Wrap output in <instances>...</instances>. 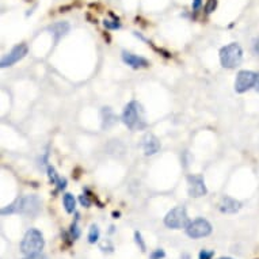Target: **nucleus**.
Segmentation results:
<instances>
[{"mask_svg": "<svg viewBox=\"0 0 259 259\" xmlns=\"http://www.w3.org/2000/svg\"><path fill=\"white\" fill-rule=\"evenodd\" d=\"M41 210V201L37 196H25L19 197L14 201L13 204L7 205L2 209V214L7 216V214H23V216L34 217L38 214Z\"/></svg>", "mask_w": 259, "mask_h": 259, "instance_id": "f257e3e1", "label": "nucleus"}, {"mask_svg": "<svg viewBox=\"0 0 259 259\" xmlns=\"http://www.w3.org/2000/svg\"><path fill=\"white\" fill-rule=\"evenodd\" d=\"M122 122L125 126L129 127L132 132L136 131H143L147 127V121H145L144 109L137 101H132L125 106L122 111Z\"/></svg>", "mask_w": 259, "mask_h": 259, "instance_id": "f03ea898", "label": "nucleus"}, {"mask_svg": "<svg viewBox=\"0 0 259 259\" xmlns=\"http://www.w3.org/2000/svg\"><path fill=\"white\" fill-rule=\"evenodd\" d=\"M44 246H45V240H44V235L41 234V231L30 228L23 236V240L21 243V251L25 255L37 254V252H41Z\"/></svg>", "mask_w": 259, "mask_h": 259, "instance_id": "7ed1b4c3", "label": "nucleus"}, {"mask_svg": "<svg viewBox=\"0 0 259 259\" xmlns=\"http://www.w3.org/2000/svg\"><path fill=\"white\" fill-rule=\"evenodd\" d=\"M243 60V51L240 45L232 42L230 45H225L220 51V63L224 68L232 69L240 65Z\"/></svg>", "mask_w": 259, "mask_h": 259, "instance_id": "20e7f679", "label": "nucleus"}, {"mask_svg": "<svg viewBox=\"0 0 259 259\" xmlns=\"http://www.w3.org/2000/svg\"><path fill=\"white\" fill-rule=\"evenodd\" d=\"M189 217L185 206H175L164 217V225L171 230H182L189 225Z\"/></svg>", "mask_w": 259, "mask_h": 259, "instance_id": "39448f33", "label": "nucleus"}, {"mask_svg": "<svg viewBox=\"0 0 259 259\" xmlns=\"http://www.w3.org/2000/svg\"><path fill=\"white\" fill-rule=\"evenodd\" d=\"M186 234L191 239L205 238L212 234V225L205 219H196L194 221L189 223L186 227Z\"/></svg>", "mask_w": 259, "mask_h": 259, "instance_id": "423d86ee", "label": "nucleus"}, {"mask_svg": "<svg viewBox=\"0 0 259 259\" xmlns=\"http://www.w3.org/2000/svg\"><path fill=\"white\" fill-rule=\"evenodd\" d=\"M256 73L252 71H240L235 80V91L238 94H243L248 90L254 89Z\"/></svg>", "mask_w": 259, "mask_h": 259, "instance_id": "0eeeda50", "label": "nucleus"}, {"mask_svg": "<svg viewBox=\"0 0 259 259\" xmlns=\"http://www.w3.org/2000/svg\"><path fill=\"white\" fill-rule=\"evenodd\" d=\"M187 182H189V196L193 198H200L208 193L202 175H189Z\"/></svg>", "mask_w": 259, "mask_h": 259, "instance_id": "6e6552de", "label": "nucleus"}, {"mask_svg": "<svg viewBox=\"0 0 259 259\" xmlns=\"http://www.w3.org/2000/svg\"><path fill=\"white\" fill-rule=\"evenodd\" d=\"M27 55V47L26 44H19L17 47H14L7 55L2 59V68H7L11 67L14 64H17L18 61H21L25 56Z\"/></svg>", "mask_w": 259, "mask_h": 259, "instance_id": "1a4fd4ad", "label": "nucleus"}, {"mask_svg": "<svg viewBox=\"0 0 259 259\" xmlns=\"http://www.w3.org/2000/svg\"><path fill=\"white\" fill-rule=\"evenodd\" d=\"M122 60L123 63L129 65L131 68L133 69H141V68H147L149 67V61L141 56H137L135 53H131V52L123 51L122 52Z\"/></svg>", "mask_w": 259, "mask_h": 259, "instance_id": "9d476101", "label": "nucleus"}, {"mask_svg": "<svg viewBox=\"0 0 259 259\" xmlns=\"http://www.w3.org/2000/svg\"><path fill=\"white\" fill-rule=\"evenodd\" d=\"M141 147L144 149V153L147 156H152L155 153H157L160 151V141L157 140V137L152 133H147L143 139V143H141Z\"/></svg>", "mask_w": 259, "mask_h": 259, "instance_id": "9b49d317", "label": "nucleus"}, {"mask_svg": "<svg viewBox=\"0 0 259 259\" xmlns=\"http://www.w3.org/2000/svg\"><path fill=\"white\" fill-rule=\"evenodd\" d=\"M219 209H220L221 213L234 214V213H238L242 209V202L230 196H224L221 198L220 204H219Z\"/></svg>", "mask_w": 259, "mask_h": 259, "instance_id": "f8f14e48", "label": "nucleus"}, {"mask_svg": "<svg viewBox=\"0 0 259 259\" xmlns=\"http://www.w3.org/2000/svg\"><path fill=\"white\" fill-rule=\"evenodd\" d=\"M47 171L48 177H49V181H51L52 185H55L56 186V191H63L64 189L67 187V179L61 178V177L57 174V171L55 170V167L53 166H48Z\"/></svg>", "mask_w": 259, "mask_h": 259, "instance_id": "ddd939ff", "label": "nucleus"}, {"mask_svg": "<svg viewBox=\"0 0 259 259\" xmlns=\"http://www.w3.org/2000/svg\"><path fill=\"white\" fill-rule=\"evenodd\" d=\"M71 26L67 22H57V23H53V25L49 27V31L52 33V35L55 37V41L57 42L59 39H61L64 35L68 34Z\"/></svg>", "mask_w": 259, "mask_h": 259, "instance_id": "4468645a", "label": "nucleus"}, {"mask_svg": "<svg viewBox=\"0 0 259 259\" xmlns=\"http://www.w3.org/2000/svg\"><path fill=\"white\" fill-rule=\"evenodd\" d=\"M101 114H102V126L103 127H106L107 129V127H110L111 125H114L115 115L110 107H102Z\"/></svg>", "mask_w": 259, "mask_h": 259, "instance_id": "2eb2a0df", "label": "nucleus"}, {"mask_svg": "<svg viewBox=\"0 0 259 259\" xmlns=\"http://www.w3.org/2000/svg\"><path fill=\"white\" fill-rule=\"evenodd\" d=\"M63 204L65 210H67V213L75 212V208H76V200H75V197H73L72 194L65 193L63 197Z\"/></svg>", "mask_w": 259, "mask_h": 259, "instance_id": "dca6fc26", "label": "nucleus"}, {"mask_svg": "<svg viewBox=\"0 0 259 259\" xmlns=\"http://www.w3.org/2000/svg\"><path fill=\"white\" fill-rule=\"evenodd\" d=\"M99 236H101V231H99L98 225L93 224L90 227V232H89V242L91 244L97 243L99 240Z\"/></svg>", "mask_w": 259, "mask_h": 259, "instance_id": "f3484780", "label": "nucleus"}, {"mask_svg": "<svg viewBox=\"0 0 259 259\" xmlns=\"http://www.w3.org/2000/svg\"><path fill=\"white\" fill-rule=\"evenodd\" d=\"M77 221H79V214H76V219H75V221L71 225V230H69V236L72 240H76L80 236V228L77 227Z\"/></svg>", "mask_w": 259, "mask_h": 259, "instance_id": "a211bd4d", "label": "nucleus"}, {"mask_svg": "<svg viewBox=\"0 0 259 259\" xmlns=\"http://www.w3.org/2000/svg\"><path fill=\"white\" fill-rule=\"evenodd\" d=\"M103 26L109 30H117L121 27V23H119V21L117 18H114V19H105V21H103Z\"/></svg>", "mask_w": 259, "mask_h": 259, "instance_id": "6ab92c4d", "label": "nucleus"}, {"mask_svg": "<svg viewBox=\"0 0 259 259\" xmlns=\"http://www.w3.org/2000/svg\"><path fill=\"white\" fill-rule=\"evenodd\" d=\"M135 240H136L137 246L140 247V250L143 251V252H144L147 247H145L144 239H143V236H141V234H140V232H139V231H136V232H135Z\"/></svg>", "mask_w": 259, "mask_h": 259, "instance_id": "aec40b11", "label": "nucleus"}, {"mask_svg": "<svg viewBox=\"0 0 259 259\" xmlns=\"http://www.w3.org/2000/svg\"><path fill=\"white\" fill-rule=\"evenodd\" d=\"M79 202H80L81 206H84V208H90L91 204H93V201H91V196H87V194H81L79 197Z\"/></svg>", "mask_w": 259, "mask_h": 259, "instance_id": "412c9836", "label": "nucleus"}, {"mask_svg": "<svg viewBox=\"0 0 259 259\" xmlns=\"http://www.w3.org/2000/svg\"><path fill=\"white\" fill-rule=\"evenodd\" d=\"M217 7V0H208V3L205 6V13L208 14H212Z\"/></svg>", "mask_w": 259, "mask_h": 259, "instance_id": "4be33fe9", "label": "nucleus"}, {"mask_svg": "<svg viewBox=\"0 0 259 259\" xmlns=\"http://www.w3.org/2000/svg\"><path fill=\"white\" fill-rule=\"evenodd\" d=\"M164 256H166V252H164V250H161V248L153 251L152 254H151V259H163Z\"/></svg>", "mask_w": 259, "mask_h": 259, "instance_id": "5701e85b", "label": "nucleus"}, {"mask_svg": "<svg viewBox=\"0 0 259 259\" xmlns=\"http://www.w3.org/2000/svg\"><path fill=\"white\" fill-rule=\"evenodd\" d=\"M214 252L213 251H208V250H202L200 252V259H212Z\"/></svg>", "mask_w": 259, "mask_h": 259, "instance_id": "b1692460", "label": "nucleus"}, {"mask_svg": "<svg viewBox=\"0 0 259 259\" xmlns=\"http://www.w3.org/2000/svg\"><path fill=\"white\" fill-rule=\"evenodd\" d=\"M201 6H202V0H193V5H191V7H193V13H198L201 9Z\"/></svg>", "mask_w": 259, "mask_h": 259, "instance_id": "393cba45", "label": "nucleus"}, {"mask_svg": "<svg viewBox=\"0 0 259 259\" xmlns=\"http://www.w3.org/2000/svg\"><path fill=\"white\" fill-rule=\"evenodd\" d=\"M23 259H49L47 255L41 254V252H37V254H31V255H26V258Z\"/></svg>", "mask_w": 259, "mask_h": 259, "instance_id": "a878e982", "label": "nucleus"}, {"mask_svg": "<svg viewBox=\"0 0 259 259\" xmlns=\"http://www.w3.org/2000/svg\"><path fill=\"white\" fill-rule=\"evenodd\" d=\"M252 52H254L256 56H259V38L254 39V44H252Z\"/></svg>", "mask_w": 259, "mask_h": 259, "instance_id": "bb28decb", "label": "nucleus"}, {"mask_svg": "<svg viewBox=\"0 0 259 259\" xmlns=\"http://www.w3.org/2000/svg\"><path fill=\"white\" fill-rule=\"evenodd\" d=\"M254 89H255V91H258V93H259V72L256 73V80H255Z\"/></svg>", "mask_w": 259, "mask_h": 259, "instance_id": "cd10ccee", "label": "nucleus"}, {"mask_svg": "<svg viewBox=\"0 0 259 259\" xmlns=\"http://www.w3.org/2000/svg\"><path fill=\"white\" fill-rule=\"evenodd\" d=\"M220 259H232V258H230V256H224V258H220Z\"/></svg>", "mask_w": 259, "mask_h": 259, "instance_id": "c85d7f7f", "label": "nucleus"}]
</instances>
